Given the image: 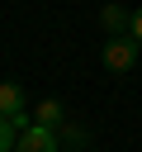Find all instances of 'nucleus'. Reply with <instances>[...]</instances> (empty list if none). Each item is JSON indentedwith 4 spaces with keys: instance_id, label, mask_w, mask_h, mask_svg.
Segmentation results:
<instances>
[{
    "instance_id": "4",
    "label": "nucleus",
    "mask_w": 142,
    "mask_h": 152,
    "mask_svg": "<svg viewBox=\"0 0 142 152\" xmlns=\"http://www.w3.org/2000/svg\"><path fill=\"white\" fill-rule=\"evenodd\" d=\"M99 19H104L109 38H118V33H133V14H128L123 5H104V10H99Z\"/></svg>"
},
{
    "instance_id": "3",
    "label": "nucleus",
    "mask_w": 142,
    "mask_h": 152,
    "mask_svg": "<svg viewBox=\"0 0 142 152\" xmlns=\"http://www.w3.org/2000/svg\"><path fill=\"white\" fill-rule=\"evenodd\" d=\"M14 152H62V142H57V133H52V128L28 124V128L19 133V147H14Z\"/></svg>"
},
{
    "instance_id": "7",
    "label": "nucleus",
    "mask_w": 142,
    "mask_h": 152,
    "mask_svg": "<svg viewBox=\"0 0 142 152\" xmlns=\"http://www.w3.org/2000/svg\"><path fill=\"white\" fill-rule=\"evenodd\" d=\"M133 38L142 43V10H133Z\"/></svg>"
},
{
    "instance_id": "5",
    "label": "nucleus",
    "mask_w": 142,
    "mask_h": 152,
    "mask_svg": "<svg viewBox=\"0 0 142 152\" xmlns=\"http://www.w3.org/2000/svg\"><path fill=\"white\" fill-rule=\"evenodd\" d=\"M62 114H66V109H62V100H43V104L33 109V124H38V128H52V133H57Z\"/></svg>"
},
{
    "instance_id": "2",
    "label": "nucleus",
    "mask_w": 142,
    "mask_h": 152,
    "mask_svg": "<svg viewBox=\"0 0 142 152\" xmlns=\"http://www.w3.org/2000/svg\"><path fill=\"white\" fill-rule=\"evenodd\" d=\"M0 114L24 133L28 124H33V114H28V104H24V90H19V81H0Z\"/></svg>"
},
{
    "instance_id": "6",
    "label": "nucleus",
    "mask_w": 142,
    "mask_h": 152,
    "mask_svg": "<svg viewBox=\"0 0 142 152\" xmlns=\"http://www.w3.org/2000/svg\"><path fill=\"white\" fill-rule=\"evenodd\" d=\"M14 147H19V128L0 114V152H14Z\"/></svg>"
},
{
    "instance_id": "1",
    "label": "nucleus",
    "mask_w": 142,
    "mask_h": 152,
    "mask_svg": "<svg viewBox=\"0 0 142 152\" xmlns=\"http://www.w3.org/2000/svg\"><path fill=\"white\" fill-rule=\"evenodd\" d=\"M104 66L114 71V76H128L133 66H137V57H142V43L133 38V33H118V38H104Z\"/></svg>"
}]
</instances>
